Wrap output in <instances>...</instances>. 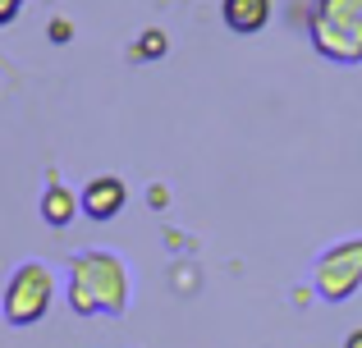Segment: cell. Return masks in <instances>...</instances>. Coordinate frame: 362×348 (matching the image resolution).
<instances>
[{"instance_id": "2", "label": "cell", "mask_w": 362, "mask_h": 348, "mask_svg": "<svg viewBox=\"0 0 362 348\" xmlns=\"http://www.w3.org/2000/svg\"><path fill=\"white\" fill-rule=\"evenodd\" d=\"M308 37L330 64L362 60V0H312Z\"/></svg>"}, {"instance_id": "11", "label": "cell", "mask_w": 362, "mask_h": 348, "mask_svg": "<svg viewBox=\"0 0 362 348\" xmlns=\"http://www.w3.org/2000/svg\"><path fill=\"white\" fill-rule=\"evenodd\" d=\"M344 348H362V325H358V330H349V340H344Z\"/></svg>"}, {"instance_id": "4", "label": "cell", "mask_w": 362, "mask_h": 348, "mask_svg": "<svg viewBox=\"0 0 362 348\" xmlns=\"http://www.w3.org/2000/svg\"><path fill=\"white\" fill-rule=\"evenodd\" d=\"M362 289V234L335 243L317 261V294L321 303H349Z\"/></svg>"}, {"instance_id": "7", "label": "cell", "mask_w": 362, "mask_h": 348, "mask_svg": "<svg viewBox=\"0 0 362 348\" xmlns=\"http://www.w3.org/2000/svg\"><path fill=\"white\" fill-rule=\"evenodd\" d=\"M74 211H83V202L74 197V188H64V184H51V188L42 193V220L51 224V229L69 224V220H74Z\"/></svg>"}, {"instance_id": "10", "label": "cell", "mask_w": 362, "mask_h": 348, "mask_svg": "<svg viewBox=\"0 0 362 348\" xmlns=\"http://www.w3.org/2000/svg\"><path fill=\"white\" fill-rule=\"evenodd\" d=\"M51 42H69V23L64 18H51Z\"/></svg>"}, {"instance_id": "1", "label": "cell", "mask_w": 362, "mask_h": 348, "mask_svg": "<svg viewBox=\"0 0 362 348\" xmlns=\"http://www.w3.org/2000/svg\"><path fill=\"white\" fill-rule=\"evenodd\" d=\"M129 294H133V280L119 252L88 248L69 261V307L78 316H97V312L119 316L129 307Z\"/></svg>"}, {"instance_id": "8", "label": "cell", "mask_w": 362, "mask_h": 348, "mask_svg": "<svg viewBox=\"0 0 362 348\" xmlns=\"http://www.w3.org/2000/svg\"><path fill=\"white\" fill-rule=\"evenodd\" d=\"M165 32H160V28H147V32L138 37V46H133V60H160V55H165Z\"/></svg>"}, {"instance_id": "6", "label": "cell", "mask_w": 362, "mask_h": 348, "mask_svg": "<svg viewBox=\"0 0 362 348\" xmlns=\"http://www.w3.org/2000/svg\"><path fill=\"white\" fill-rule=\"evenodd\" d=\"M221 18L230 32L252 37L271 23V0H221Z\"/></svg>"}, {"instance_id": "9", "label": "cell", "mask_w": 362, "mask_h": 348, "mask_svg": "<svg viewBox=\"0 0 362 348\" xmlns=\"http://www.w3.org/2000/svg\"><path fill=\"white\" fill-rule=\"evenodd\" d=\"M18 9H23V0H0V23H9Z\"/></svg>"}, {"instance_id": "5", "label": "cell", "mask_w": 362, "mask_h": 348, "mask_svg": "<svg viewBox=\"0 0 362 348\" xmlns=\"http://www.w3.org/2000/svg\"><path fill=\"white\" fill-rule=\"evenodd\" d=\"M78 202H83V215H88V220H115L124 211V202H129V184H124L119 174H97V179L83 184Z\"/></svg>"}, {"instance_id": "3", "label": "cell", "mask_w": 362, "mask_h": 348, "mask_svg": "<svg viewBox=\"0 0 362 348\" xmlns=\"http://www.w3.org/2000/svg\"><path fill=\"white\" fill-rule=\"evenodd\" d=\"M51 298H55V275L46 261H23V266L9 275L5 284V321L9 325H37L46 312H51Z\"/></svg>"}]
</instances>
